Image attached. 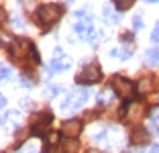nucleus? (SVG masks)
Instances as JSON below:
<instances>
[{"label": "nucleus", "instance_id": "nucleus-1", "mask_svg": "<svg viewBox=\"0 0 159 153\" xmlns=\"http://www.w3.org/2000/svg\"><path fill=\"white\" fill-rule=\"evenodd\" d=\"M61 14H63V6L61 4H43V6H39L37 8V23L41 25L43 29H47V27H53V25L57 23V21L61 19Z\"/></svg>", "mask_w": 159, "mask_h": 153}, {"label": "nucleus", "instance_id": "nucleus-2", "mask_svg": "<svg viewBox=\"0 0 159 153\" xmlns=\"http://www.w3.org/2000/svg\"><path fill=\"white\" fill-rule=\"evenodd\" d=\"M90 92L86 88H74L67 92L66 100L61 102V110H80V108L86 104Z\"/></svg>", "mask_w": 159, "mask_h": 153}, {"label": "nucleus", "instance_id": "nucleus-3", "mask_svg": "<svg viewBox=\"0 0 159 153\" xmlns=\"http://www.w3.org/2000/svg\"><path fill=\"white\" fill-rule=\"evenodd\" d=\"M100 78H102L100 65H98V63H90V65H86L84 70L78 74L75 82H78V84H84V86H88V84H96V82H100Z\"/></svg>", "mask_w": 159, "mask_h": 153}, {"label": "nucleus", "instance_id": "nucleus-4", "mask_svg": "<svg viewBox=\"0 0 159 153\" xmlns=\"http://www.w3.org/2000/svg\"><path fill=\"white\" fill-rule=\"evenodd\" d=\"M53 123V114L49 110H43V112H37V114L31 116V129H33V135H43L45 129Z\"/></svg>", "mask_w": 159, "mask_h": 153}, {"label": "nucleus", "instance_id": "nucleus-5", "mask_svg": "<svg viewBox=\"0 0 159 153\" xmlns=\"http://www.w3.org/2000/svg\"><path fill=\"white\" fill-rule=\"evenodd\" d=\"M110 84H112L114 94H118L120 98H131V94L135 92V84H133L131 80L122 78V76H114V78L110 80Z\"/></svg>", "mask_w": 159, "mask_h": 153}, {"label": "nucleus", "instance_id": "nucleus-6", "mask_svg": "<svg viewBox=\"0 0 159 153\" xmlns=\"http://www.w3.org/2000/svg\"><path fill=\"white\" fill-rule=\"evenodd\" d=\"M70 65H71V61L67 59V57H63L61 49H55V59L51 61V65H49V76L59 74V72H66Z\"/></svg>", "mask_w": 159, "mask_h": 153}, {"label": "nucleus", "instance_id": "nucleus-7", "mask_svg": "<svg viewBox=\"0 0 159 153\" xmlns=\"http://www.w3.org/2000/svg\"><path fill=\"white\" fill-rule=\"evenodd\" d=\"M33 43L29 41V39H14L12 45H10V51H12L14 57H25L27 53H31L33 51Z\"/></svg>", "mask_w": 159, "mask_h": 153}, {"label": "nucleus", "instance_id": "nucleus-8", "mask_svg": "<svg viewBox=\"0 0 159 153\" xmlns=\"http://www.w3.org/2000/svg\"><path fill=\"white\" fill-rule=\"evenodd\" d=\"M82 121L80 118H67L66 123H63V127H61V131H63V135L66 137H70V139H75L80 133H82Z\"/></svg>", "mask_w": 159, "mask_h": 153}, {"label": "nucleus", "instance_id": "nucleus-9", "mask_svg": "<svg viewBox=\"0 0 159 153\" xmlns=\"http://www.w3.org/2000/svg\"><path fill=\"white\" fill-rule=\"evenodd\" d=\"M94 33V27H92V16H86V19L78 21L75 23V35L82 39H90V35Z\"/></svg>", "mask_w": 159, "mask_h": 153}, {"label": "nucleus", "instance_id": "nucleus-10", "mask_svg": "<svg viewBox=\"0 0 159 153\" xmlns=\"http://www.w3.org/2000/svg\"><path fill=\"white\" fill-rule=\"evenodd\" d=\"M149 141V133L145 129H137L135 133H131V145H145Z\"/></svg>", "mask_w": 159, "mask_h": 153}, {"label": "nucleus", "instance_id": "nucleus-11", "mask_svg": "<svg viewBox=\"0 0 159 153\" xmlns=\"http://www.w3.org/2000/svg\"><path fill=\"white\" fill-rule=\"evenodd\" d=\"M133 55V45H125V47H116L110 51V57H118V59H129Z\"/></svg>", "mask_w": 159, "mask_h": 153}, {"label": "nucleus", "instance_id": "nucleus-12", "mask_svg": "<svg viewBox=\"0 0 159 153\" xmlns=\"http://www.w3.org/2000/svg\"><path fill=\"white\" fill-rule=\"evenodd\" d=\"M145 63L147 65H159V47H153L145 53Z\"/></svg>", "mask_w": 159, "mask_h": 153}, {"label": "nucleus", "instance_id": "nucleus-13", "mask_svg": "<svg viewBox=\"0 0 159 153\" xmlns=\"http://www.w3.org/2000/svg\"><path fill=\"white\" fill-rule=\"evenodd\" d=\"M104 16H106L108 23H112V25H116L118 21H120V14L112 12V6H104Z\"/></svg>", "mask_w": 159, "mask_h": 153}, {"label": "nucleus", "instance_id": "nucleus-14", "mask_svg": "<svg viewBox=\"0 0 159 153\" xmlns=\"http://www.w3.org/2000/svg\"><path fill=\"white\" fill-rule=\"evenodd\" d=\"M106 137H108V129H104V127L94 133V141H98V143H104V141H106Z\"/></svg>", "mask_w": 159, "mask_h": 153}, {"label": "nucleus", "instance_id": "nucleus-15", "mask_svg": "<svg viewBox=\"0 0 159 153\" xmlns=\"http://www.w3.org/2000/svg\"><path fill=\"white\" fill-rule=\"evenodd\" d=\"M133 4H135V0H114V6L118 10H126V8H131Z\"/></svg>", "mask_w": 159, "mask_h": 153}, {"label": "nucleus", "instance_id": "nucleus-16", "mask_svg": "<svg viewBox=\"0 0 159 153\" xmlns=\"http://www.w3.org/2000/svg\"><path fill=\"white\" fill-rule=\"evenodd\" d=\"M10 76H12L10 67H6V65H0V84L6 82V80H10Z\"/></svg>", "mask_w": 159, "mask_h": 153}, {"label": "nucleus", "instance_id": "nucleus-17", "mask_svg": "<svg viewBox=\"0 0 159 153\" xmlns=\"http://www.w3.org/2000/svg\"><path fill=\"white\" fill-rule=\"evenodd\" d=\"M0 45H4V47H8V49H10V45H12V39H10L6 33H0Z\"/></svg>", "mask_w": 159, "mask_h": 153}, {"label": "nucleus", "instance_id": "nucleus-18", "mask_svg": "<svg viewBox=\"0 0 159 153\" xmlns=\"http://www.w3.org/2000/svg\"><path fill=\"white\" fill-rule=\"evenodd\" d=\"M141 27H143V16H141V14H135V19H133V29L139 31Z\"/></svg>", "mask_w": 159, "mask_h": 153}, {"label": "nucleus", "instance_id": "nucleus-19", "mask_svg": "<svg viewBox=\"0 0 159 153\" xmlns=\"http://www.w3.org/2000/svg\"><path fill=\"white\" fill-rule=\"evenodd\" d=\"M145 90H149V80H141V82H139V88H137V92L143 94Z\"/></svg>", "mask_w": 159, "mask_h": 153}, {"label": "nucleus", "instance_id": "nucleus-20", "mask_svg": "<svg viewBox=\"0 0 159 153\" xmlns=\"http://www.w3.org/2000/svg\"><path fill=\"white\" fill-rule=\"evenodd\" d=\"M10 25H12L14 29H23V21H20V16H12V21H10Z\"/></svg>", "mask_w": 159, "mask_h": 153}, {"label": "nucleus", "instance_id": "nucleus-21", "mask_svg": "<svg viewBox=\"0 0 159 153\" xmlns=\"http://www.w3.org/2000/svg\"><path fill=\"white\" fill-rule=\"evenodd\" d=\"M20 86H23V88H31V86H33V80L23 76V78H20Z\"/></svg>", "mask_w": 159, "mask_h": 153}, {"label": "nucleus", "instance_id": "nucleus-22", "mask_svg": "<svg viewBox=\"0 0 159 153\" xmlns=\"http://www.w3.org/2000/svg\"><path fill=\"white\" fill-rule=\"evenodd\" d=\"M151 41H153V43H159V21H157V25H155V29H153V35H151Z\"/></svg>", "mask_w": 159, "mask_h": 153}, {"label": "nucleus", "instance_id": "nucleus-23", "mask_svg": "<svg viewBox=\"0 0 159 153\" xmlns=\"http://www.w3.org/2000/svg\"><path fill=\"white\" fill-rule=\"evenodd\" d=\"M149 116H151V121H153V123H157V121H159V106L153 108V110L149 112Z\"/></svg>", "mask_w": 159, "mask_h": 153}, {"label": "nucleus", "instance_id": "nucleus-24", "mask_svg": "<svg viewBox=\"0 0 159 153\" xmlns=\"http://www.w3.org/2000/svg\"><path fill=\"white\" fill-rule=\"evenodd\" d=\"M86 16H90V14H88V10H78V12H75V19H78V21H82V19H86Z\"/></svg>", "mask_w": 159, "mask_h": 153}, {"label": "nucleus", "instance_id": "nucleus-25", "mask_svg": "<svg viewBox=\"0 0 159 153\" xmlns=\"http://www.w3.org/2000/svg\"><path fill=\"white\" fill-rule=\"evenodd\" d=\"M6 21V12H4V8H0V23H4Z\"/></svg>", "mask_w": 159, "mask_h": 153}, {"label": "nucleus", "instance_id": "nucleus-26", "mask_svg": "<svg viewBox=\"0 0 159 153\" xmlns=\"http://www.w3.org/2000/svg\"><path fill=\"white\" fill-rule=\"evenodd\" d=\"M4 106H6V98L0 94V108H4Z\"/></svg>", "mask_w": 159, "mask_h": 153}, {"label": "nucleus", "instance_id": "nucleus-27", "mask_svg": "<svg viewBox=\"0 0 159 153\" xmlns=\"http://www.w3.org/2000/svg\"><path fill=\"white\" fill-rule=\"evenodd\" d=\"M47 94H57V88H55V86H51V88H47Z\"/></svg>", "mask_w": 159, "mask_h": 153}, {"label": "nucleus", "instance_id": "nucleus-28", "mask_svg": "<svg viewBox=\"0 0 159 153\" xmlns=\"http://www.w3.org/2000/svg\"><path fill=\"white\" fill-rule=\"evenodd\" d=\"M151 153H159V145H153V147H151Z\"/></svg>", "mask_w": 159, "mask_h": 153}, {"label": "nucleus", "instance_id": "nucleus-29", "mask_svg": "<svg viewBox=\"0 0 159 153\" xmlns=\"http://www.w3.org/2000/svg\"><path fill=\"white\" fill-rule=\"evenodd\" d=\"M153 100H155V102H157V104H159V92L155 94V98H153Z\"/></svg>", "mask_w": 159, "mask_h": 153}, {"label": "nucleus", "instance_id": "nucleus-30", "mask_svg": "<svg viewBox=\"0 0 159 153\" xmlns=\"http://www.w3.org/2000/svg\"><path fill=\"white\" fill-rule=\"evenodd\" d=\"M147 2H151V4H157L159 0H147Z\"/></svg>", "mask_w": 159, "mask_h": 153}]
</instances>
